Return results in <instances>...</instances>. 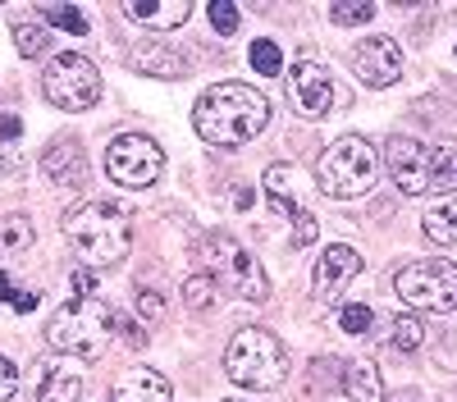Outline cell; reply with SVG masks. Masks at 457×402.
Segmentation results:
<instances>
[{
    "instance_id": "cell-20",
    "label": "cell",
    "mask_w": 457,
    "mask_h": 402,
    "mask_svg": "<svg viewBox=\"0 0 457 402\" xmlns=\"http://www.w3.org/2000/svg\"><path fill=\"white\" fill-rule=\"evenodd\" d=\"M348 393L357 398V402H385V389H379V365L375 361H366V357H357V361H348Z\"/></svg>"
},
{
    "instance_id": "cell-33",
    "label": "cell",
    "mask_w": 457,
    "mask_h": 402,
    "mask_svg": "<svg viewBox=\"0 0 457 402\" xmlns=\"http://www.w3.org/2000/svg\"><path fill=\"white\" fill-rule=\"evenodd\" d=\"M14 389H19V375H14V361L0 352V402H10L14 398Z\"/></svg>"
},
{
    "instance_id": "cell-17",
    "label": "cell",
    "mask_w": 457,
    "mask_h": 402,
    "mask_svg": "<svg viewBox=\"0 0 457 402\" xmlns=\"http://www.w3.org/2000/svg\"><path fill=\"white\" fill-rule=\"evenodd\" d=\"M124 14L146 23V28H156V32H165V28H183L187 14H193V5H187V0H129Z\"/></svg>"
},
{
    "instance_id": "cell-23",
    "label": "cell",
    "mask_w": 457,
    "mask_h": 402,
    "mask_svg": "<svg viewBox=\"0 0 457 402\" xmlns=\"http://www.w3.org/2000/svg\"><path fill=\"white\" fill-rule=\"evenodd\" d=\"M14 46H19L23 60H37V55H46L51 32H46L42 23H14Z\"/></svg>"
},
{
    "instance_id": "cell-8",
    "label": "cell",
    "mask_w": 457,
    "mask_h": 402,
    "mask_svg": "<svg viewBox=\"0 0 457 402\" xmlns=\"http://www.w3.org/2000/svg\"><path fill=\"white\" fill-rule=\"evenodd\" d=\"M42 92H46V101L60 105V110H92V105L101 101V73H96V64H92L87 55L64 51V55H55V60L46 64Z\"/></svg>"
},
{
    "instance_id": "cell-2",
    "label": "cell",
    "mask_w": 457,
    "mask_h": 402,
    "mask_svg": "<svg viewBox=\"0 0 457 402\" xmlns=\"http://www.w3.org/2000/svg\"><path fill=\"white\" fill-rule=\"evenodd\" d=\"M64 238L87 270H105L129 256L133 225H129V210L114 201H79L64 210Z\"/></svg>"
},
{
    "instance_id": "cell-18",
    "label": "cell",
    "mask_w": 457,
    "mask_h": 402,
    "mask_svg": "<svg viewBox=\"0 0 457 402\" xmlns=\"http://www.w3.org/2000/svg\"><path fill=\"white\" fill-rule=\"evenodd\" d=\"M133 64L142 73H151V78H183V73H187V60L179 51H170V46H156V42L133 46Z\"/></svg>"
},
{
    "instance_id": "cell-1",
    "label": "cell",
    "mask_w": 457,
    "mask_h": 402,
    "mask_svg": "<svg viewBox=\"0 0 457 402\" xmlns=\"http://www.w3.org/2000/svg\"><path fill=\"white\" fill-rule=\"evenodd\" d=\"M270 124V96L247 83H215L193 105V128L211 146H247Z\"/></svg>"
},
{
    "instance_id": "cell-19",
    "label": "cell",
    "mask_w": 457,
    "mask_h": 402,
    "mask_svg": "<svg viewBox=\"0 0 457 402\" xmlns=\"http://www.w3.org/2000/svg\"><path fill=\"white\" fill-rule=\"evenodd\" d=\"M426 238L435 247H457V193L439 197V206L426 210Z\"/></svg>"
},
{
    "instance_id": "cell-35",
    "label": "cell",
    "mask_w": 457,
    "mask_h": 402,
    "mask_svg": "<svg viewBox=\"0 0 457 402\" xmlns=\"http://www.w3.org/2000/svg\"><path fill=\"white\" fill-rule=\"evenodd\" d=\"M73 292H79V298H96V279H92L87 266H83V270H73Z\"/></svg>"
},
{
    "instance_id": "cell-21",
    "label": "cell",
    "mask_w": 457,
    "mask_h": 402,
    "mask_svg": "<svg viewBox=\"0 0 457 402\" xmlns=\"http://www.w3.org/2000/svg\"><path fill=\"white\" fill-rule=\"evenodd\" d=\"M28 247H32V219H23V215L0 219V256H19Z\"/></svg>"
},
{
    "instance_id": "cell-30",
    "label": "cell",
    "mask_w": 457,
    "mask_h": 402,
    "mask_svg": "<svg viewBox=\"0 0 457 402\" xmlns=\"http://www.w3.org/2000/svg\"><path fill=\"white\" fill-rule=\"evenodd\" d=\"M206 14H211V28L220 37H234L238 32V5H234V0H211Z\"/></svg>"
},
{
    "instance_id": "cell-24",
    "label": "cell",
    "mask_w": 457,
    "mask_h": 402,
    "mask_svg": "<svg viewBox=\"0 0 457 402\" xmlns=\"http://www.w3.org/2000/svg\"><path fill=\"white\" fill-rule=\"evenodd\" d=\"M247 64H252L256 73H270V78H279V73H284V51L270 42V37H261V42H252V51H247Z\"/></svg>"
},
{
    "instance_id": "cell-25",
    "label": "cell",
    "mask_w": 457,
    "mask_h": 402,
    "mask_svg": "<svg viewBox=\"0 0 457 402\" xmlns=\"http://www.w3.org/2000/svg\"><path fill=\"white\" fill-rule=\"evenodd\" d=\"M42 19H46L51 28H60V32H73V37H83V32L92 28L79 5H42Z\"/></svg>"
},
{
    "instance_id": "cell-22",
    "label": "cell",
    "mask_w": 457,
    "mask_h": 402,
    "mask_svg": "<svg viewBox=\"0 0 457 402\" xmlns=\"http://www.w3.org/2000/svg\"><path fill=\"white\" fill-rule=\"evenodd\" d=\"M430 174L439 188H453L457 193V142H439L430 152Z\"/></svg>"
},
{
    "instance_id": "cell-14",
    "label": "cell",
    "mask_w": 457,
    "mask_h": 402,
    "mask_svg": "<svg viewBox=\"0 0 457 402\" xmlns=\"http://www.w3.org/2000/svg\"><path fill=\"white\" fill-rule=\"evenodd\" d=\"M42 169H46L51 183H60V188H83L87 156H83V146L73 142V137H60V142H51L46 152H42Z\"/></svg>"
},
{
    "instance_id": "cell-5",
    "label": "cell",
    "mask_w": 457,
    "mask_h": 402,
    "mask_svg": "<svg viewBox=\"0 0 457 402\" xmlns=\"http://www.w3.org/2000/svg\"><path fill=\"white\" fill-rule=\"evenodd\" d=\"M114 339V311L96 298H73L46 320V343L64 357L101 361Z\"/></svg>"
},
{
    "instance_id": "cell-31",
    "label": "cell",
    "mask_w": 457,
    "mask_h": 402,
    "mask_svg": "<svg viewBox=\"0 0 457 402\" xmlns=\"http://www.w3.org/2000/svg\"><path fill=\"white\" fill-rule=\"evenodd\" d=\"M338 324H343V334H370L375 311H370V307H361V302H353V307H343Z\"/></svg>"
},
{
    "instance_id": "cell-7",
    "label": "cell",
    "mask_w": 457,
    "mask_h": 402,
    "mask_svg": "<svg viewBox=\"0 0 457 402\" xmlns=\"http://www.w3.org/2000/svg\"><path fill=\"white\" fill-rule=\"evenodd\" d=\"M394 288L411 311H430V316L457 311V266L444 261V256H426V261L403 266L394 275Z\"/></svg>"
},
{
    "instance_id": "cell-26",
    "label": "cell",
    "mask_w": 457,
    "mask_h": 402,
    "mask_svg": "<svg viewBox=\"0 0 457 402\" xmlns=\"http://www.w3.org/2000/svg\"><path fill=\"white\" fill-rule=\"evenodd\" d=\"M215 298H220V288H215L202 270H197L193 279H183V302L193 307V311H211V307H215Z\"/></svg>"
},
{
    "instance_id": "cell-36",
    "label": "cell",
    "mask_w": 457,
    "mask_h": 402,
    "mask_svg": "<svg viewBox=\"0 0 457 402\" xmlns=\"http://www.w3.org/2000/svg\"><path fill=\"white\" fill-rule=\"evenodd\" d=\"M19 133H23V119H19V115L0 119V142H19Z\"/></svg>"
},
{
    "instance_id": "cell-3",
    "label": "cell",
    "mask_w": 457,
    "mask_h": 402,
    "mask_svg": "<svg viewBox=\"0 0 457 402\" xmlns=\"http://www.w3.org/2000/svg\"><path fill=\"white\" fill-rule=\"evenodd\" d=\"M193 261H197V270H202L220 292H234V298H243V302H265V298H270V279H265L261 261H256L243 242L228 238V234L202 238V242L193 247Z\"/></svg>"
},
{
    "instance_id": "cell-34",
    "label": "cell",
    "mask_w": 457,
    "mask_h": 402,
    "mask_svg": "<svg viewBox=\"0 0 457 402\" xmlns=\"http://www.w3.org/2000/svg\"><path fill=\"white\" fill-rule=\"evenodd\" d=\"M293 229H297V234H293V247H307V242H316V219H312V215H302Z\"/></svg>"
},
{
    "instance_id": "cell-27",
    "label": "cell",
    "mask_w": 457,
    "mask_h": 402,
    "mask_svg": "<svg viewBox=\"0 0 457 402\" xmlns=\"http://www.w3.org/2000/svg\"><path fill=\"white\" fill-rule=\"evenodd\" d=\"M329 19H334L338 28L370 23V19H375V5H370V0H334V5H329Z\"/></svg>"
},
{
    "instance_id": "cell-37",
    "label": "cell",
    "mask_w": 457,
    "mask_h": 402,
    "mask_svg": "<svg viewBox=\"0 0 457 402\" xmlns=\"http://www.w3.org/2000/svg\"><path fill=\"white\" fill-rule=\"evenodd\" d=\"M228 402H238V398H228Z\"/></svg>"
},
{
    "instance_id": "cell-12",
    "label": "cell",
    "mask_w": 457,
    "mask_h": 402,
    "mask_svg": "<svg viewBox=\"0 0 457 402\" xmlns=\"http://www.w3.org/2000/svg\"><path fill=\"white\" fill-rule=\"evenodd\" d=\"M353 69L366 87H394L403 78V51L394 37H366L353 51Z\"/></svg>"
},
{
    "instance_id": "cell-16",
    "label": "cell",
    "mask_w": 457,
    "mask_h": 402,
    "mask_svg": "<svg viewBox=\"0 0 457 402\" xmlns=\"http://www.w3.org/2000/svg\"><path fill=\"white\" fill-rule=\"evenodd\" d=\"M79 398H83V375L64 357L46 361L42 375H37V402H79Z\"/></svg>"
},
{
    "instance_id": "cell-15",
    "label": "cell",
    "mask_w": 457,
    "mask_h": 402,
    "mask_svg": "<svg viewBox=\"0 0 457 402\" xmlns=\"http://www.w3.org/2000/svg\"><path fill=\"white\" fill-rule=\"evenodd\" d=\"M170 398H174L170 380L161 371H151V365H129L110 393V402H170Z\"/></svg>"
},
{
    "instance_id": "cell-29",
    "label": "cell",
    "mask_w": 457,
    "mask_h": 402,
    "mask_svg": "<svg viewBox=\"0 0 457 402\" xmlns=\"http://www.w3.org/2000/svg\"><path fill=\"white\" fill-rule=\"evenodd\" d=\"M0 302H10L19 316H28V311H37V292L19 288V283H14V275H5V270H0Z\"/></svg>"
},
{
    "instance_id": "cell-4",
    "label": "cell",
    "mask_w": 457,
    "mask_h": 402,
    "mask_svg": "<svg viewBox=\"0 0 457 402\" xmlns=\"http://www.w3.org/2000/svg\"><path fill=\"white\" fill-rule=\"evenodd\" d=\"M224 375L234 380L238 389H256V393H270L288 380V352L284 343L261 324L238 329L224 348Z\"/></svg>"
},
{
    "instance_id": "cell-6",
    "label": "cell",
    "mask_w": 457,
    "mask_h": 402,
    "mask_svg": "<svg viewBox=\"0 0 457 402\" xmlns=\"http://www.w3.org/2000/svg\"><path fill=\"white\" fill-rule=\"evenodd\" d=\"M379 178V156L366 137H338L316 160V188L325 197H361Z\"/></svg>"
},
{
    "instance_id": "cell-32",
    "label": "cell",
    "mask_w": 457,
    "mask_h": 402,
    "mask_svg": "<svg viewBox=\"0 0 457 402\" xmlns=\"http://www.w3.org/2000/svg\"><path fill=\"white\" fill-rule=\"evenodd\" d=\"M165 302H161V292H151V288H137V320L151 324V320H161Z\"/></svg>"
},
{
    "instance_id": "cell-11",
    "label": "cell",
    "mask_w": 457,
    "mask_h": 402,
    "mask_svg": "<svg viewBox=\"0 0 457 402\" xmlns=\"http://www.w3.org/2000/svg\"><path fill=\"white\" fill-rule=\"evenodd\" d=\"M385 169L389 178L398 183V193L416 197V193H426L435 188V174H430V146H421L416 137H389L385 142Z\"/></svg>"
},
{
    "instance_id": "cell-9",
    "label": "cell",
    "mask_w": 457,
    "mask_h": 402,
    "mask_svg": "<svg viewBox=\"0 0 457 402\" xmlns=\"http://www.w3.org/2000/svg\"><path fill=\"white\" fill-rule=\"evenodd\" d=\"M161 169H165V152L146 133H120L105 146V174L120 188H146V183L161 178Z\"/></svg>"
},
{
    "instance_id": "cell-10",
    "label": "cell",
    "mask_w": 457,
    "mask_h": 402,
    "mask_svg": "<svg viewBox=\"0 0 457 402\" xmlns=\"http://www.w3.org/2000/svg\"><path fill=\"white\" fill-rule=\"evenodd\" d=\"M284 96L288 105L297 110L302 119H320L329 115V105L338 101V87H334V73L316 60H302L284 73Z\"/></svg>"
},
{
    "instance_id": "cell-13",
    "label": "cell",
    "mask_w": 457,
    "mask_h": 402,
    "mask_svg": "<svg viewBox=\"0 0 457 402\" xmlns=\"http://www.w3.org/2000/svg\"><path fill=\"white\" fill-rule=\"evenodd\" d=\"M357 275H361V251L334 242L320 261H316V270H312V298H316V302H338Z\"/></svg>"
},
{
    "instance_id": "cell-28",
    "label": "cell",
    "mask_w": 457,
    "mask_h": 402,
    "mask_svg": "<svg viewBox=\"0 0 457 402\" xmlns=\"http://www.w3.org/2000/svg\"><path fill=\"white\" fill-rule=\"evenodd\" d=\"M421 339H426V329H421V320H416V316H394V329H389V343H394L398 352H411V348H421Z\"/></svg>"
}]
</instances>
